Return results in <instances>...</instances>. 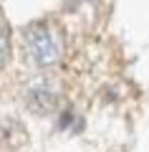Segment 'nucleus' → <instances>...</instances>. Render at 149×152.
<instances>
[{"instance_id":"obj_1","label":"nucleus","mask_w":149,"mask_h":152,"mask_svg":"<svg viewBox=\"0 0 149 152\" xmlns=\"http://www.w3.org/2000/svg\"><path fill=\"white\" fill-rule=\"evenodd\" d=\"M25 51H28V58L41 69L58 64L61 56H63V33H61V28L51 26V23L31 26L25 31Z\"/></svg>"},{"instance_id":"obj_2","label":"nucleus","mask_w":149,"mask_h":152,"mask_svg":"<svg viewBox=\"0 0 149 152\" xmlns=\"http://www.w3.org/2000/svg\"><path fill=\"white\" fill-rule=\"evenodd\" d=\"M28 107H31L33 112L46 114V112H51V109L56 107V94L48 86H43V84L41 86H33L31 94H28Z\"/></svg>"},{"instance_id":"obj_3","label":"nucleus","mask_w":149,"mask_h":152,"mask_svg":"<svg viewBox=\"0 0 149 152\" xmlns=\"http://www.w3.org/2000/svg\"><path fill=\"white\" fill-rule=\"evenodd\" d=\"M8 53H10V33H8L5 20L0 18V66L8 61Z\"/></svg>"}]
</instances>
